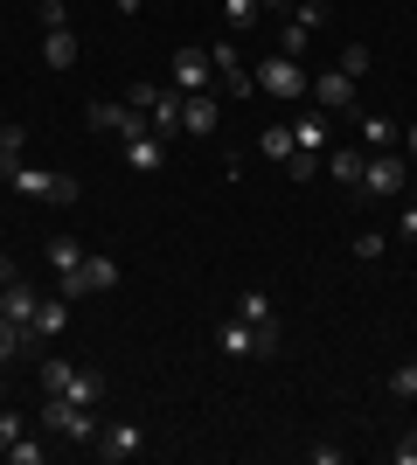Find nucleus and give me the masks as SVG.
Masks as SVG:
<instances>
[{
	"label": "nucleus",
	"instance_id": "obj_1",
	"mask_svg": "<svg viewBox=\"0 0 417 465\" xmlns=\"http://www.w3.org/2000/svg\"><path fill=\"white\" fill-rule=\"evenodd\" d=\"M0 181H7L15 194H28V202H63V209L77 202V181H70V174H49V167H28V160L0 167Z\"/></svg>",
	"mask_w": 417,
	"mask_h": 465
},
{
	"label": "nucleus",
	"instance_id": "obj_2",
	"mask_svg": "<svg viewBox=\"0 0 417 465\" xmlns=\"http://www.w3.org/2000/svg\"><path fill=\"white\" fill-rule=\"evenodd\" d=\"M411 160L403 153H369L362 160V181H355V194H369V202H390V194H411Z\"/></svg>",
	"mask_w": 417,
	"mask_h": 465
},
{
	"label": "nucleus",
	"instance_id": "obj_3",
	"mask_svg": "<svg viewBox=\"0 0 417 465\" xmlns=\"http://www.w3.org/2000/svg\"><path fill=\"white\" fill-rule=\"evenodd\" d=\"M125 97H133L139 112H146V125H154L160 139H167V133H181V91H174V84H146V77H139Z\"/></svg>",
	"mask_w": 417,
	"mask_h": 465
},
{
	"label": "nucleus",
	"instance_id": "obj_4",
	"mask_svg": "<svg viewBox=\"0 0 417 465\" xmlns=\"http://www.w3.org/2000/svg\"><path fill=\"white\" fill-rule=\"evenodd\" d=\"M258 77L264 97H278V104H293V97H306V84H313V70L299 56H264V70H251Z\"/></svg>",
	"mask_w": 417,
	"mask_h": 465
},
{
	"label": "nucleus",
	"instance_id": "obj_5",
	"mask_svg": "<svg viewBox=\"0 0 417 465\" xmlns=\"http://www.w3.org/2000/svg\"><path fill=\"white\" fill-rule=\"evenodd\" d=\"M42 430H56L70 445H91V438H98V417L84 403H70V396H42Z\"/></svg>",
	"mask_w": 417,
	"mask_h": 465
},
{
	"label": "nucleus",
	"instance_id": "obj_6",
	"mask_svg": "<svg viewBox=\"0 0 417 465\" xmlns=\"http://www.w3.org/2000/svg\"><path fill=\"white\" fill-rule=\"evenodd\" d=\"M35 285H28V278H7V285H0V320H7V327H21V354H35Z\"/></svg>",
	"mask_w": 417,
	"mask_h": 465
},
{
	"label": "nucleus",
	"instance_id": "obj_7",
	"mask_svg": "<svg viewBox=\"0 0 417 465\" xmlns=\"http://www.w3.org/2000/svg\"><path fill=\"white\" fill-rule=\"evenodd\" d=\"M119 285V257H98V251H84V264L70 278H56L63 299H91V292H112Z\"/></svg>",
	"mask_w": 417,
	"mask_h": 465
},
{
	"label": "nucleus",
	"instance_id": "obj_8",
	"mask_svg": "<svg viewBox=\"0 0 417 465\" xmlns=\"http://www.w3.org/2000/svg\"><path fill=\"white\" fill-rule=\"evenodd\" d=\"M216 348L230 354V361H272L278 341H272V333H258L251 320H223V327H216Z\"/></svg>",
	"mask_w": 417,
	"mask_h": 465
},
{
	"label": "nucleus",
	"instance_id": "obj_9",
	"mask_svg": "<svg viewBox=\"0 0 417 465\" xmlns=\"http://www.w3.org/2000/svg\"><path fill=\"white\" fill-rule=\"evenodd\" d=\"M91 133H104V139H139V133H154V125H146V112H139L133 97H119V104H91Z\"/></svg>",
	"mask_w": 417,
	"mask_h": 465
},
{
	"label": "nucleus",
	"instance_id": "obj_10",
	"mask_svg": "<svg viewBox=\"0 0 417 465\" xmlns=\"http://www.w3.org/2000/svg\"><path fill=\"white\" fill-rule=\"evenodd\" d=\"M139 445H146V430H139V424H104L98 438H91V451H98L104 465H125V459H139Z\"/></svg>",
	"mask_w": 417,
	"mask_h": 465
},
{
	"label": "nucleus",
	"instance_id": "obj_11",
	"mask_svg": "<svg viewBox=\"0 0 417 465\" xmlns=\"http://www.w3.org/2000/svg\"><path fill=\"white\" fill-rule=\"evenodd\" d=\"M209 63H216V77H223V91H230V97H251V91H258V77L243 70V49H237V42H216Z\"/></svg>",
	"mask_w": 417,
	"mask_h": 465
},
{
	"label": "nucleus",
	"instance_id": "obj_12",
	"mask_svg": "<svg viewBox=\"0 0 417 465\" xmlns=\"http://www.w3.org/2000/svg\"><path fill=\"white\" fill-rule=\"evenodd\" d=\"M306 97H313L320 112H348V104H355V77H348V70H320V77L306 84Z\"/></svg>",
	"mask_w": 417,
	"mask_h": 465
},
{
	"label": "nucleus",
	"instance_id": "obj_13",
	"mask_svg": "<svg viewBox=\"0 0 417 465\" xmlns=\"http://www.w3.org/2000/svg\"><path fill=\"white\" fill-rule=\"evenodd\" d=\"M216 125H223V104H216V97H209V91H188V97H181V133L209 139V133H216Z\"/></svg>",
	"mask_w": 417,
	"mask_h": 465
},
{
	"label": "nucleus",
	"instance_id": "obj_14",
	"mask_svg": "<svg viewBox=\"0 0 417 465\" xmlns=\"http://www.w3.org/2000/svg\"><path fill=\"white\" fill-rule=\"evenodd\" d=\"M125 167H133V174H160V167H167V139H160V133L125 139Z\"/></svg>",
	"mask_w": 417,
	"mask_h": 465
},
{
	"label": "nucleus",
	"instance_id": "obj_15",
	"mask_svg": "<svg viewBox=\"0 0 417 465\" xmlns=\"http://www.w3.org/2000/svg\"><path fill=\"white\" fill-rule=\"evenodd\" d=\"M174 91H209V49H174Z\"/></svg>",
	"mask_w": 417,
	"mask_h": 465
},
{
	"label": "nucleus",
	"instance_id": "obj_16",
	"mask_svg": "<svg viewBox=\"0 0 417 465\" xmlns=\"http://www.w3.org/2000/svg\"><path fill=\"white\" fill-rule=\"evenodd\" d=\"M362 160H369V153H362V146H334L320 174H327V181H341V188H355V181H362Z\"/></svg>",
	"mask_w": 417,
	"mask_h": 465
},
{
	"label": "nucleus",
	"instance_id": "obj_17",
	"mask_svg": "<svg viewBox=\"0 0 417 465\" xmlns=\"http://www.w3.org/2000/svg\"><path fill=\"white\" fill-rule=\"evenodd\" d=\"M237 320H251L258 333H272V341H278V306L264 299V292H243V299H237Z\"/></svg>",
	"mask_w": 417,
	"mask_h": 465
},
{
	"label": "nucleus",
	"instance_id": "obj_18",
	"mask_svg": "<svg viewBox=\"0 0 417 465\" xmlns=\"http://www.w3.org/2000/svg\"><path fill=\"white\" fill-rule=\"evenodd\" d=\"M42 63H49V70H70V63H77V35H70V28H42Z\"/></svg>",
	"mask_w": 417,
	"mask_h": 465
},
{
	"label": "nucleus",
	"instance_id": "obj_19",
	"mask_svg": "<svg viewBox=\"0 0 417 465\" xmlns=\"http://www.w3.org/2000/svg\"><path fill=\"white\" fill-rule=\"evenodd\" d=\"M390 146H397V125L382 112H362V153H390Z\"/></svg>",
	"mask_w": 417,
	"mask_h": 465
},
{
	"label": "nucleus",
	"instance_id": "obj_20",
	"mask_svg": "<svg viewBox=\"0 0 417 465\" xmlns=\"http://www.w3.org/2000/svg\"><path fill=\"white\" fill-rule=\"evenodd\" d=\"M63 327H70V299L56 292V299H42V306H35V341H49V333H63Z\"/></svg>",
	"mask_w": 417,
	"mask_h": 465
},
{
	"label": "nucleus",
	"instance_id": "obj_21",
	"mask_svg": "<svg viewBox=\"0 0 417 465\" xmlns=\"http://www.w3.org/2000/svg\"><path fill=\"white\" fill-rule=\"evenodd\" d=\"M77 264H84V243H77V236H56V243H49V272L70 278Z\"/></svg>",
	"mask_w": 417,
	"mask_h": 465
},
{
	"label": "nucleus",
	"instance_id": "obj_22",
	"mask_svg": "<svg viewBox=\"0 0 417 465\" xmlns=\"http://www.w3.org/2000/svg\"><path fill=\"white\" fill-rule=\"evenodd\" d=\"M70 403H84V410H98V396H104V375H91V369H77L70 375V389H63Z\"/></svg>",
	"mask_w": 417,
	"mask_h": 465
},
{
	"label": "nucleus",
	"instance_id": "obj_23",
	"mask_svg": "<svg viewBox=\"0 0 417 465\" xmlns=\"http://www.w3.org/2000/svg\"><path fill=\"white\" fill-rule=\"evenodd\" d=\"M216 7H223V21H230L237 35H243V28H258V21H264V7H258V0H216Z\"/></svg>",
	"mask_w": 417,
	"mask_h": 465
},
{
	"label": "nucleus",
	"instance_id": "obj_24",
	"mask_svg": "<svg viewBox=\"0 0 417 465\" xmlns=\"http://www.w3.org/2000/svg\"><path fill=\"white\" fill-rule=\"evenodd\" d=\"M258 146H264V160H278V167H285V160L299 153V146H293V125H264V139H258Z\"/></svg>",
	"mask_w": 417,
	"mask_h": 465
},
{
	"label": "nucleus",
	"instance_id": "obj_25",
	"mask_svg": "<svg viewBox=\"0 0 417 465\" xmlns=\"http://www.w3.org/2000/svg\"><path fill=\"white\" fill-rule=\"evenodd\" d=\"M70 375H77V361H56V354H49V361H42V396H63V389H70Z\"/></svg>",
	"mask_w": 417,
	"mask_h": 465
},
{
	"label": "nucleus",
	"instance_id": "obj_26",
	"mask_svg": "<svg viewBox=\"0 0 417 465\" xmlns=\"http://www.w3.org/2000/svg\"><path fill=\"white\" fill-rule=\"evenodd\" d=\"M369 63H376V56H369V49H362V42H348V49H341V63H334V70H348V77H369Z\"/></svg>",
	"mask_w": 417,
	"mask_h": 465
},
{
	"label": "nucleus",
	"instance_id": "obj_27",
	"mask_svg": "<svg viewBox=\"0 0 417 465\" xmlns=\"http://www.w3.org/2000/svg\"><path fill=\"white\" fill-rule=\"evenodd\" d=\"M285 21H293V28H306V35H313L320 21H327V7H320V0H293V15H285Z\"/></svg>",
	"mask_w": 417,
	"mask_h": 465
},
{
	"label": "nucleus",
	"instance_id": "obj_28",
	"mask_svg": "<svg viewBox=\"0 0 417 465\" xmlns=\"http://www.w3.org/2000/svg\"><path fill=\"white\" fill-rule=\"evenodd\" d=\"M390 396H403V403H417V354L403 361L397 375H390Z\"/></svg>",
	"mask_w": 417,
	"mask_h": 465
},
{
	"label": "nucleus",
	"instance_id": "obj_29",
	"mask_svg": "<svg viewBox=\"0 0 417 465\" xmlns=\"http://www.w3.org/2000/svg\"><path fill=\"white\" fill-rule=\"evenodd\" d=\"M21 146H28V133H21V125H0V167H15Z\"/></svg>",
	"mask_w": 417,
	"mask_h": 465
},
{
	"label": "nucleus",
	"instance_id": "obj_30",
	"mask_svg": "<svg viewBox=\"0 0 417 465\" xmlns=\"http://www.w3.org/2000/svg\"><path fill=\"white\" fill-rule=\"evenodd\" d=\"M0 459H15V465H42V445H28V430H21V438L0 451Z\"/></svg>",
	"mask_w": 417,
	"mask_h": 465
},
{
	"label": "nucleus",
	"instance_id": "obj_31",
	"mask_svg": "<svg viewBox=\"0 0 417 465\" xmlns=\"http://www.w3.org/2000/svg\"><path fill=\"white\" fill-rule=\"evenodd\" d=\"M382 251H390V236H382V230H362L355 236V257H382Z\"/></svg>",
	"mask_w": 417,
	"mask_h": 465
},
{
	"label": "nucleus",
	"instance_id": "obj_32",
	"mask_svg": "<svg viewBox=\"0 0 417 465\" xmlns=\"http://www.w3.org/2000/svg\"><path fill=\"white\" fill-rule=\"evenodd\" d=\"M21 430H28V424H21V417H15V410H7V403H0V451H7V445H15V438H21Z\"/></svg>",
	"mask_w": 417,
	"mask_h": 465
},
{
	"label": "nucleus",
	"instance_id": "obj_33",
	"mask_svg": "<svg viewBox=\"0 0 417 465\" xmlns=\"http://www.w3.org/2000/svg\"><path fill=\"white\" fill-rule=\"evenodd\" d=\"M390 459H397V465H417V430H403L397 445H390Z\"/></svg>",
	"mask_w": 417,
	"mask_h": 465
},
{
	"label": "nucleus",
	"instance_id": "obj_34",
	"mask_svg": "<svg viewBox=\"0 0 417 465\" xmlns=\"http://www.w3.org/2000/svg\"><path fill=\"white\" fill-rule=\"evenodd\" d=\"M42 28H70V7H63V0H42Z\"/></svg>",
	"mask_w": 417,
	"mask_h": 465
},
{
	"label": "nucleus",
	"instance_id": "obj_35",
	"mask_svg": "<svg viewBox=\"0 0 417 465\" xmlns=\"http://www.w3.org/2000/svg\"><path fill=\"white\" fill-rule=\"evenodd\" d=\"M397 236H417V181H411V202H403V215H397Z\"/></svg>",
	"mask_w": 417,
	"mask_h": 465
},
{
	"label": "nucleus",
	"instance_id": "obj_36",
	"mask_svg": "<svg viewBox=\"0 0 417 465\" xmlns=\"http://www.w3.org/2000/svg\"><path fill=\"white\" fill-rule=\"evenodd\" d=\"M21 354V327H7V320H0V361H15Z\"/></svg>",
	"mask_w": 417,
	"mask_h": 465
},
{
	"label": "nucleus",
	"instance_id": "obj_37",
	"mask_svg": "<svg viewBox=\"0 0 417 465\" xmlns=\"http://www.w3.org/2000/svg\"><path fill=\"white\" fill-rule=\"evenodd\" d=\"M403 160H411V167H417V125H411V133H403Z\"/></svg>",
	"mask_w": 417,
	"mask_h": 465
},
{
	"label": "nucleus",
	"instance_id": "obj_38",
	"mask_svg": "<svg viewBox=\"0 0 417 465\" xmlns=\"http://www.w3.org/2000/svg\"><path fill=\"white\" fill-rule=\"evenodd\" d=\"M112 7H119V15H139V7H146V0H112Z\"/></svg>",
	"mask_w": 417,
	"mask_h": 465
},
{
	"label": "nucleus",
	"instance_id": "obj_39",
	"mask_svg": "<svg viewBox=\"0 0 417 465\" xmlns=\"http://www.w3.org/2000/svg\"><path fill=\"white\" fill-rule=\"evenodd\" d=\"M7 278H15V264H7V257H0V285H7Z\"/></svg>",
	"mask_w": 417,
	"mask_h": 465
},
{
	"label": "nucleus",
	"instance_id": "obj_40",
	"mask_svg": "<svg viewBox=\"0 0 417 465\" xmlns=\"http://www.w3.org/2000/svg\"><path fill=\"white\" fill-rule=\"evenodd\" d=\"M258 7H264V15H272V7H293V0H258Z\"/></svg>",
	"mask_w": 417,
	"mask_h": 465
},
{
	"label": "nucleus",
	"instance_id": "obj_41",
	"mask_svg": "<svg viewBox=\"0 0 417 465\" xmlns=\"http://www.w3.org/2000/svg\"><path fill=\"white\" fill-rule=\"evenodd\" d=\"M0 403H7V382H0Z\"/></svg>",
	"mask_w": 417,
	"mask_h": 465
},
{
	"label": "nucleus",
	"instance_id": "obj_42",
	"mask_svg": "<svg viewBox=\"0 0 417 465\" xmlns=\"http://www.w3.org/2000/svg\"><path fill=\"white\" fill-rule=\"evenodd\" d=\"M0 125H7V118H0Z\"/></svg>",
	"mask_w": 417,
	"mask_h": 465
}]
</instances>
